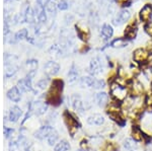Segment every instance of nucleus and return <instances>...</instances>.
Listing matches in <instances>:
<instances>
[{
    "instance_id": "393cba45",
    "label": "nucleus",
    "mask_w": 152,
    "mask_h": 151,
    "mask_svg": "<svg viewBox=\"0 0 152 151\" xmlns=\"http://www.w3.org/2000/svg\"><path fill=\"white\" fill-rule=\"evenodd\" d=\"M19 88H20L21 91H29L31 90V79L26 78V79H23L21 81H19Z\"/></svg>"
},
{
    "instance_id": "aec40b11",
    "label": "nucleus",
    "mask_w": 152,
    "mask_h": 151,
    "mask_svg": "<svg viewBox=\"0 0 152 151\" xmlns=\"http://www.w3.org/2000/svg\"><path fill=\"white\" fill-rule=\"evenodd\" d=\"M21 116V109L18 107H13L9 112V121L10 122H18Z\"/></svg>"
},
{
    "instance_id": "cd10ccee",
    "label": "nucleus",
    "mask_w": 152,
    "mask_h": 151,
    "mask_svg": "<svg viewBox=\"0 0 152 151\" xmlns=\"http://www.w3.org/2000/svg\"><path fill=\"white\" fill-rule=\"evenodd\" d=\"M76 31H77V35L79 36L80 40L84 41V42H86L88 41V38H89V35H88V31L83 30V28H80L78 26H76Z\"/></svg>"
},
{
    "instance_id": "a211bd4d",
    "label": "nucleus",
    "mask_w": 152,
    "mask_h": 151,
    "mask_svg": "<svg viewBox=\"0 0 152 151\" xmlns=\"http://www.w3.org/2000/svg\"><path fill=\"white\" fill-rule=\"evenodd\" d=\"M7 97H8L10 101H12L13 103H18L20 101V91L18 87H12L7 92Z\"/></svg>"
},
{
    "instance_id": "2f4dec72",
    "label": "nucleus",
    "mask_w": 152,
    "mask_h": 151,
    "mask_svg": "<svg viewBox=\"0 0 152 151\" xmlns=\"http://www.w3.org/2000/svg\"><path fill=\"white\" fill-rule=\"evenodd\" d=\"M38 87L41 89H45L47 88V86H49V80L48 79H42L38 82Z\"/></svg>"
},
{
    "instance_id": "f8f14e48",
    "label": "nucleus",
    "mask_w": 152,
    "mask_h": 151,
    "mask_svg": "<svg viewBox=\"0 0 152 151\" xmlns=\"http://www.w3.org/2000/svg\"><path fill=\"white\" fill-rule=\"evenodd\" d=\"M47 109H48V104L41 101H35V103L31 104V111L37 116L44 115L47 112Z\"/></svg>"
},
{
    "instance_id": "c9c22d12",
    "label": "nucleus",
    "mask_w": 152,
    "mask_h": 151,
    "mask_svg": "<svg viewBox=\"0 0 152 151\" xmlns=\"http://www.w3.org/2000/svg\"><path fill=\"white\" fill-rule=\"evenodd\" d=\"M10 133H13V130H12V129L5 128V135H6V137H9V136H10Z\"/></svg>"
},
{
    "instance_id": "2eb2a0df",
    "label": "nucleus",
    "mask_w": 152,
    "mask_h": 151,
    "mask_svg": "<svg viewBox=\"0 0 152 151\" xmlns=\"http://www.w3.org/2000/svg\"><path fill=\"white\" fill-rule=\"evenodd\" d=\"M59 68H60V67H59V65L57 64V63L50 61V62H48L47 64L45 65L44 69H45L46 74L49 75V76H53V75H55V74H57V73H58Z\"/></svg>"
},
{
    "instance_id": "58836bf2",
    "label": "nucleus",
    "mask_w": 152,
    "mask_h": 151,
    "mask_svg": "<svg viewBox=\"0 0 152 151\" xmlns=\"http://www.w3.org/2000/svg\"><path fill=\"white\" fill-rule=\"evenodd\" d=\"M26 151H28V150H26Z\"/></svg>"
},
{
    "instance_id": "4c0bfd02",
    "label": "nucleus",
    "mask_w": 152,
    "mask_h": 151,
    "mask_svg": "<svg viewBox=\"0 0 152 151\" xmlns=\"http://www.w3.org/2000/svg\"><path fill=\"white\" fill-rule=\"evenodd\" d=\"M76 151H87V150H83V149H78V150H76Z\"/></svg>"
},
{
    "instance_id": "c85d7f7f",
    "label": "nucleus",
    "mask_w": 152,
    "mask_h": 151,
    "mask_svg": "<svg viewBox=\"0 0 152 151\" xmlns=\"http://www.w3.org/2000/svg\"><path fill=\"white\" fill-rule=\"evenodd\" d=\"M105 86H107V82H105L104 79L95 78L94 84V87H92V88L97 89V90H102V89H104Z\"/></svg>"
},
{
    "instance_id": "ddd939ff",
    "label": "nucleus",
    "mask_w": 152,
    "mask_h": 151,
    "mask_svg": "<svg viewBox=\"0 0 152 151\" xmlns=\"http://www.w3.org/2000/svg\"><path fill=\"white\" fill-rule=\"evenodd\" d=\"M53 131H54V128L51 127V126H48V125L43 126V127H41L40 129L37 130V132L35 133V137L39 140H45V139L47 140L49 135H50Z\"/></svg>"
},
{
    "instance_id": "72a5a7b5",
    "label": "nucleus",
    "mask_w": 152,
    "mask_h": 151,
    "mask_svg": "<svg viewBox=\"0 0 152 151\" xmlns=\"http://www.w3.org/2000/svg\"><path fill=\"white\" fill-rule=\"evenodd\" d=\"M117 2L119 4H122L123 6H129V4L131 3V0H117Z\"/></svg>"
},
{
    "instance_id": "9b49d317",
    "label": "nucleus",
    "mask_w": 152,
    "mask_h": 151,
    "mask_svg": "<svg viewBox=\"0 0 152 151\" xmlns=\"http://www.w3.org/2000/svg\"><path fill=\"white\" fill-rule=\"evenodd\" d=\"M71 106H72L73 109L78 114H84L86 111L84 106V101L79 94H73L71 96Z\"/></svg>"
},
{
    "instance_id": "6e6552de",
    "label": "nucleus",
    "mask_w": 152,
    "mask_h": 151,
    "mask_svg": "<svg viewBox=\"0 0 152 151\" xmlns=\"http://www.w3.org/2000/svg\"><path fill=\"white\" fill-rule=\"evenodd\" d=\"M149 57H150V52L143 48L136 49L133 53L134 61L136 63H139V64H144V63H146L147 61L149 60Z\"/></svg>"
},
{
    "instance_id": "6ab92c4d",
    "label": "nucleus",
    "mask_w": 152,
    "mask_h": 151,
    "mask_svg": "<svg viewBox=\"0 0 152 151\" xmlns=\"http://www.w3.org/2000/svg\"><path fill=\"white\" fill-rule=\"evenodd\" d=\"M129 18H130V11L122 10L119 14H118L117 18L114 19V24H116V26H118V24H121V23H125V21H127Z\"/></svg>"
},
{
    "instance_id": "4468645a",
    "label": "nucleus",
    "mask_w": 152,
    "mask_h": 151,
    "mask_svg": "<svg viewBox=\"0 0 152 151\" xmlns=\"http://www.w3.org/2000/svg\"><path fill=\"white\" fill-rule=\"evenodd\" d=\"M123 148L127 151H137L139 149V143H137L131 137H128L123 141Z\"/></svg>"
},
{
    "instance_id": "412c9836",
    "label": "nucleus",
    "mask_w": 152,
    "mask_h": 151,
    "mask_svg": "<svg viewBox=\"0 0 152 151\" xmlns=\"http://www.w3.org/2000/svg\"><path fill=\"white\" fill-rule=\"evenodd\" d=\"M70 148V143L67 140H61L55 145L54 151H69Z\"/></svg>"
},
{
    "instance_id": "dca6fc26",
    "label": "nucleus",
    "mask_w": 152,
    "mask_h": 151,
    "mask_svg": "<svg viewBox=\"0 0 152 151\" xmlns=\"http://www.w3.org/2000/svg\"><path fill=\"white\" fill-rule=\"evenodd\" d=\"M151 16H152V5H150V4H146L140 11V18L143 21L147 23V21L150 20Z\"/></svg>"
},
{
    "instance_id": "f03ea898",
    "label": "nucleus",
    "mask_w": 152,
    "mask_h": 151,
    "mask_svg": "<svg viewBox=\"0 0 152 151\" xmlns=\"http://www.w3.org/2000/svg\"><path fill=\"white\" fill-rule=\"evenodd\" d=\"M109 93H110V96H111V98H113L114 101H119V103H121V104L124 103L130 96L128 86L120 84L116 81L110 82Z\"/></svg>"
},
{
    "instance_id": "7c9ffc66",
    "label": "nucleus",
    "mask_w": 152,
    "mask_h": 151,
    "mask_svg": "<svg viewBox=\"0 0 152 151\" xmlns=\"http://www.w3.org/2000/svg\"><path fill=\"white\" fill-rule=\"evenodd\" d=\"M79 146H80V149L87 150V151H90V150H91V148H90L89 139H88V138H82V139L80 140Z\"/></svg>"
},
{
    "instance_id": "f3484780",
    "label": "nucleus",
    "mask_w": 152,
    "mask_h": 151,
    "mask_svg": "<svg viewBox=\"0 0 152 151\" xmlns=\"http://www.w3.org/2000/svg\"><path fill=\"white\" fill-rule=\"evenodd\" d=\"M144 98V109L146 113L152 114V90L146 91L143 96Z\"/></svg>"
},
{
    "instance_id": "4be33fe9",
    "label": "nucleus",
    "mask_w": 152,
    "mask_h": 151,
    "mask_svg": "<svg viewBox=\"0 0 152 151\" xmlns=\"http://www.w3.org/2000/svg\"><path fill=\"white\" fill-rule=\"evenodd\" d=\"M95 78L94 76H84L80 78L79 83L82 87H94Z\"/></svg>"
},
{
    "instance_id": "20e7f679",
    "label": "nucleus",
    "mask_w": 152,
    "mask_h": 151,
    "mask_svg": "<svg viewBox=\"0 0 152 151\" xmlns=\"http://www.w3.org/2000/svg\"><path fill=\"white\" fill-rule=\"evenodd\" d=\"M138 122H139L138 125L140 126V128L146 134L147 137L151 140L152 139V114L144 112Z\"/></svg>"
},
{
    "instance_id": "7ed1b4c3",
    "label": "nucleus",
    "mask_w": 152,
    "mask_h": 151,
    "mask_svg": "<svg viewBox=\"0 0 152 151\" xmlns=\"http://www.w3.org/2000/svg\"><path fill=\"white\" fill-rule=\"evenodd\" d=\"M63 119H64V123L66 127L68 128L70 136L71 137H74L78 132V129L81 127V124H80L78 117L75 114L71 113V112L66 109V111H64V113H63Z\"/></svg>"
},
{
    "instance_id": "c756f323",
    "label": "nucleus",
    "mask_w": 152,
    "mask_h": 151,
    "mask_svg": "<svg viewBox=\"0 0 152 151\" xmlns=\"http://www.w3.org/2000/svg\"><path fill=\"white\" fill-rule=\"evenodd\" d=\"M68 77H69L70 82H74L78 79V71L75 66H72V68H71V70L68 73Z\"/></svg>"
},
{
    "instance_id": "473e14b6",
    "label": "nucleus",
    "mask_w": 152,
    "mask_h": 151,
    "mask_svg": "<svg viewBox=\"0 0 152 151\" xmlns=\"http://www.w3.org/2000/svg\"><path fill=\"white\" fill-rule=\"evenodd\" d=\"M9 150L10 151H19V144L18 142H11L9 146Z\"/></svg>"
},
{
    "instance_id": "a878e982",
    "label": "nucleus",
    "mask_w": 152,
    "mask_h": 151,
    "mask_svg": "<svg viewBox=\"0 0 152 151\" xmlns=\"http://www.w3.org/2000/svg\"><path fill=\"white\" fill-rule=\"evenodd\" d=\"M127 44H128V43H127L126 39L117 38V39H115V40L112 41L111 46L113 48H123V47H126Z\"/></svg>"
},
{
    "instance_id": "b1692460",
    "label": "nucleus",
    "mask_w": 152,
    "mask_h": 151,
    "mask_svg": "<svg viewBox=\"0 0 152 151\" xmlns=\"http://www.w3.org/2000/svg\"><path fill=\"white\" fill-rule=\"evenodd\" d=\"M136 34H137V28L133 24L128 26L126 28V30H125V36H126L127 39H130V40L134 39L135 36H136Z\"/></svg>"
},
{
    "instance_id": "423d86ee",
    "label": "nucleus",
    "mask_w": 152,
    "mask_h": 151,
    "mask_svg": "<svg viewBox=\"0 0 152 151\" xmlns=\"http://www.w3.org/2000/svg\"><path fill=\"white\" fill-rule=\"evenodd\" d=\"M131 138L134 139L139 144H147L150 142V139L146 136V134L143 132V130L140 128L138 124H134L131 128V132H130Z\"/></svg>"
},
{
    "instance_id": "f257e3e1",
    "label": "nucleus",
    "mask_w": 152,
    "mask_h": 151,
    "mask_svg": "<svg viewBox=\"0 0 152 151\" xmlns=\"http://www.w3.org/2000/svg\"><path fill=\"white\" fill-rule=\"evenodd\" d=\"M64 88V82L62 79H54L50 84V88L46 96V103L58 107L62 104V92Z\"/></svg>"
},
{
    "instance_id": "39448f33",
    "label": "nucleus",
    "mask_w": 152,
    "mask_h": 151,
    "mask_svg": "<svg viewBox=\"0 0 152 151\" xmlns=\"http://www.w3.org/2000/svg\"><path fill=\"white\" fill-rule=\"evenodd\" d=\"M129 93L132 96H143L146 93L145 85L139 79H132L128 84Z\"/></svg>"
},
{
    "instance_id": "e433bc0d",
    "label": "nucleus",
    "mask_w": 152,
    "mask_h": 151,
    "mask_svg": "<svg viewBox=\"0 0 152 151\" xmlns=\"http://www.w3.org/2000/svg\"><path fill=\"white\" fill-rule=\"evenodd\" d=\"M146 28H147V31L149 33V35H150V36H152V26L150 24V26H147Z\"/></svg>"
},
{
    "instance_id": "f704fd0d",
    "label": "nucleus",
    "mask_w": 152,
    "mask_h": 151,
    "mask_svg": "<svg viewBox=\"0 0 152 151\" xmlns=\"http://www.w3.org/2000/svg\"><path fill=\"white\" fill-rule=\"evenodd\" d=\"M59 8H60L61 10H64V9H67V8H68V4H67V2H65V1H61L60 3H59Z\"/></svg>"
},
{
    "instance_id": "5701e85b",
    "label": "nucleus",
    "mask_w": 152,
    "mask_h": 151,
    "mask_svg": "<svg viewBox=\"0 0 152 151\" xmlns=\"http://www.w3.org/2000/svg\"><path fill=\"white\" fill-rule=\"evenodd\" d=\"M113 34H114V30H113V28L111 26H109V24H104V26H102V36L104 40H109V39H111L113 36Z\"/></svg>"
},
{
    "instance_id": "0eeeda50",
    "label": "nucleus",
    "mask_w": 152,
    "mask_h": 151,
    "mask_svg": "<svg viewBox=\"0 0 152 151\" xmlns=\"http://www.w3.org/2000/svg\"><path fill=\"white\" fill-rule=\"evenodd\" d=\"M105 122H107V120H105L104 116L102 115V114H99V113L91 114V115L88 116L86 119V123L89 126H92V127L102 128L105 125Z\"/></svg>"
},
{
    "instance_id": "1a4fd4ad",
    "label": "nucleus",
    "mask_w": 152,
    "mask_h": 151,
    "mask_svg": "<svg viewBox=\"0 0 152 151\" xmlns=\"http://www.w3.org/2000/svg\"><path fill=\"white\" fill-rule=\"evenodd\" d=\"M104 69V62L102 60L100 59L99 57H95L94 59L91 60L89 64V72L92 76H96V75L100 74Z\"/></svg>"
},
{
    "instance_id": "9d476101",
    "label": "nucleus",
    "mask_w": 152,
    "mask_h": 151,
    "mask_svg": "<svg viewBox=\"0 0 152 151\" xmlns=\"http://www.w3.org/2000/svg\"><path fill=\"white\" fill-rule=\"evenodd\" d=\"M94 101L96 103V104L99 108L105 109L107 104H109L110 101H111V96H110V93H107V91L99 90V92H96V93L94 94Z\"/></svg>"
},
{
    "instance_id": "bb28decb",
    "label": "nucleus",
    "mask_w": 152,
    "mask_h": 151,
    "mask_svg": "<svg viewBox=\"0 0 152 151\" xmlns=\"http://www.w3.org/2000/svg\"><path fill=\"white\" fill-rule=\"evenodd\" d=\"M47 142L50 146H55L59 142V134L55 130L49 135V137L47 138Z\"/></svg>"
}]
</instances>
